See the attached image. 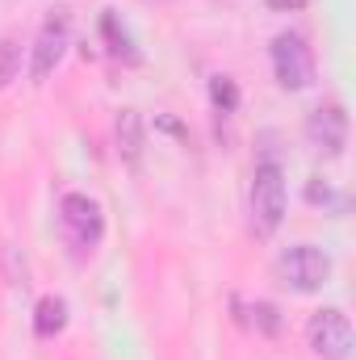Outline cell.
Wrapping results in <instances>:
<instances>
[{"mask_svg":"<svg viewBox=\"0 0 356 360\" xmlns=\"http://www.w3.org/2000/svg\"><path fill=\"white\" fill-rule=\"evenodd\" d=\"M272 276L289 289V293H319L327 281H331V256L314 243H298V248H285L276 260H272Z\"/></svg>","mask_w":356,"mask_h":360,"instance_id":"obj_1","label":"cell"},{"mask_svg":"<svg viewBox=\"0 0 356 360\" xmlns=\"http://www.w3.org/2000/svg\"><path fill=\"white\" fill-rule=\"evenodd\" d=\"M59 235L76 256L96 252V243L105 239V210L92 201L89 193H68L59 201Z\"/></svg>","mask_w":356,"mask_h":360,"instance_id":"obj_2","label":"cell"},{"mask_svg":"<svg viewBox=\"0 0 356 360\" xmlns=\"http://www.w3.org/2000/svg\"><path fill=\"white\" fill-rule=\"evenodd\" d=\"M285 222V168L276 160H260L252 172V226L260 239H272Z\"/></svg>","mask_w":356,"mask_h":360,"instance_id":"obj_3","label":"cell"},{"mask_svg":"<svg viewBox=\"0 0 356 360\" xmlns=\"http://www.w3.org/2000/svg\"><path fill=\"white\" fill-rule=\"evenodd\" d=\"M272 72H276V84L285 92H306L314 89L319 80V63H314V51L302 34L285 30L272 38Z\"/></svg>","mask_w":356,"mask_h":360,"instance_id":"obj_4","label":"cell"},{"mask_svg":"<svg viewBox=\"0 0 356 360\" xmlns=\"http://www.w3.org/2000/svg\"><path fill=\"white\" fill-rule=\"evenodd\" d=\"M68 42H72V17H68V8L46 13L38 38H34V46H30V80H34V84H46V76L63 63Z\"/></svg>","mask_w":356,"mask_h":360,"instance_id":"obj_5","label":"cell"},{"mask_svg":"<svg viewBox=\"0 0 356 360\" xmlns=\"http://www.w3.org/2000/svg\"><path fill=\"white\" fill-rule=\"evenodd\" d=\"M306 344L319 360H352V323L340 306L314 310L306 323Z\"/></svg>","mask_w":356,"mask_h":360,"instance_id":"obj_6","label":"cell"},{"mask_svg":"<svg viewBox=\"0 0 356 360\" xmlns=\"http://www.w3.org/2000/svg\"><path fill=\"white\" fill-rule=\"evenodd\" d=\"M306 143L323 160H340L344 147H348V113H344V105L331 101V105L310 109V117H306Z\"/></svg>","mask_w":356,"mask_h":360,"instance_id":"obj_7","label":"cell"},{"mask_svg":"<svg viewBox=\"0 0 356 360\" xmlns=\"http://www.w3.org/2000/svg\"><path fill=\"white\" fill-rule=\"evenodd\" d=\"M101 38H105V46H109V55H113V59H122L126 68H139V63H143V51H139L134 34L126 30V21H122L113 8H105V13H101Z\"/></svg>","mask_w":356,"mask_h":360,"instance_id":"obj_8","label":"cell"},{"mask_svg":"<svg viewBox=\"0 0 356 360\" xmlns=\"http://www.w3.org/2000/svg\"><path fill=\"white\" fill-rule=\"evenodd\" d=\"M117 155H122L126 168L143 164V117H139V109L117 113Z\"/></svg>","mask_w":356,"mask_h":360,"instance_id":"obj_9","label":"cell"},{"mask_svg":"<svg viewBox=\"0 0 356 360\" xmlns=\"http://www.w3.org/2000/svg\"><path fill=\"white\" fill-rule=\"evenodd\" d=\"M68 327V302L63 297H42L34 306V335L38 340H55Z\"/></svg>","mask_w":356,"mask_h":360,"instance_id":"obj_10","label":"cell"},{"mask_svg":"<svg viewBox=\"0 0 356 360\" xmlns=\"http://www.w3.org/2000/svg\"><path fill=\"white\" fill-rule=\"evenodd\" d=\"M17 76H21V42L17 34H8L0 38V89H8Z\"/></svg>","mask_w":356,"mask_h":360,"instance_id":"obj_11","label":"cell"},{"mask_svg":"<svg viewBox=\"0 0 356 360\" xmlns=\"http://www.w3.org/2000/svg\"><path fill=\"white\" fill-rule=\"evenodd\" d=\"M210 101H214L218 113H235L239 109V84L231 76H214L210 80Z\"/></svg>","mask_w":356,"mask_h":360,"instance_id":"obj_12","label":"cell"},{"mask_svg":"<svg viewBox=\"0 0 356 360\" xmlns=\"http://www.w3.org/2000/svg\"><path fill=\"white\" fill-rule=\"evenodd\" d=\"M248 314H252V327H256L260 335H268V340L281 335V310H276L272 302H252Z\"/></svg>","mask_w":356,"mask_h":360,"instance_id":"obj_13","label":"cell"},{"mask_svg":"<svg viewBox=\"0 0 356 360\" xmlns=\"http://www.w3.org/2000/svg\"><path fill=\"white\" fill-rule=\"evenodd\" d=\"M306 201H310V205H331L336 214H344V210H348V197H344V193H336L331 184H323L319 176L306 184Z\"/></svg>","mask_w":356,"mask_h":360,"instance_id":"obj_14","label":"cell"},{"mask_svg":"<svg viewBox=\"0 0 356 360\" xmlns=\"http://www.w3.org/2000/svg\"><path fill=\"white\" fill-rule=\"evenodd\" d=\"M268 8H276V13H298V8H306V0H268Z\"/></svg>","mask_w":356,"mask_h":360,"instance_id":"obj_15","label":"cell"}]
</instances>
